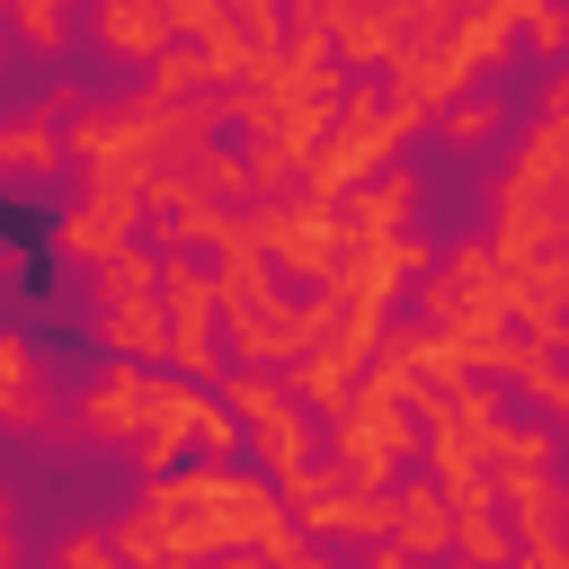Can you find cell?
<instances>
[{
    "label": "cell",
    "instance_id": "cell-1",
    "mask_svg": "<svg viewBox=\"0 0 569 569\" xmlns=\"http://www.w3.org/2000/svg\"><path fill=\"white\" fill-rule=\"evenodd\" d=\"M107 533H116V560H133V569L204 560V551H258V560H284V569L320 560V542L293 525L276 480L231 471V453H187L178 471H151Z\"/></svg>",
    "mask_w": 569,
    "mask_h": 569
},
{
    "label": "cell",
    "instance_id": "cell-2",
    "mask_svg": "<svg viewBox=\"0 0 569 569\" xmlns=\"http://www.w3.org/2000/svg\"><path fill=\"white\" fill-rule=\"evenodd\" d=\"M489 249L507 267L569 249V133L551 116H533L507 151V169L489 178Z\"/></svg>",
    "mask_w": 569,
    "mask_h": 569
},
{
    "label": "cell",
    "instance_id": "cell-3",
    "mask_svg": "<svg viewBox=\"0 0 569 569\" xmlns=\"http://www.w3.org/2000/svg\"><path fill=\"white\" fill-rule=\"evenodd\" d=\"M213 293H222V356H240V365H276V373L302 356V302L284 293L276 258L249 240V222L213 249Z\"/></svg>",
    "mask_w": 569,
    "mask_h": 569
},
{
    "label": "cell",
    "instance_id": "cell-4",
    "mask_svg": "<svg viewBox=\"0 0 569 569\" xmlns=\"http://www.w3.org/2000/svg\"><path fill=\"white\" fill-rule=\"evenodd\" d=\"M400 124H391V98H382V80H365V71H347V89H338V107H329V124H320V142H311V160H302V178L293 187H311V196H347L356 178H373L382 160H400Z\"/></svg>",
    "mask_w": 569,
    "mask_h": 569
},
{
    "label": "cell",
    "instance_id": "cell-5",
    "mask_svg": "<svg viewBox=\"0 0 569 569\" xmlns=\"http://www.w3.org/2000/svg\"><path fill=\"white\" fill-rule=\"evenodd\" d=\"M213 391L231 400L240 445L258 453V471H267V480H284V471H302V462L320 453V409H311L276 365H240V373H222Z\"/></svg>",
    "mask_w": 569,
    "mask_h": 569
},
{
    "label": "cell",
    "instance_id": "cell-6",
    "mask_svg": "<svg viewBox=\"0 0 569 569\" xmlns=\"http://www.w3.org/2000/svg\"><path fill=\"white\" fill-rule=\"evenodd\" d=\"M240 222H249V240L276 258V276H293V284H320V276L347 258V213H338L329 196H311V187H267V196L240 204Z\"/></svg>",
    "mask_w": 569,
    "mask_h": 569
},
{
    "label": "cell",
    "instance_id": "cell-7",
    "mask_svg": "<svg viewBox=\"0 0 569 569\" xmlns=\"http://www.w3.org/2000/svg\"><path fill=\"white\" fill-rule=\"evenodd\" d=\"M320 436H329V462H338L356 489H391V471L418 453L409 400H391V391H373V382H356L338 409H320Z\"/></svg>",
    "mask_w": 569,
    "mask_h": 569
},
{
    "label": "cell",
    "instance_id": "cell-8",
    "mask_svg": "<svg viewBox=\"0 0 569 569\" xmlns=\"http://www.w3.org/2000/svg\"><path fill=\"white\" fill-rule=\"evenodd\" d=\"M418 320L436 329H471V320H516V267L480 240H453L445 258H427V284H418Z\"/></svg>",
    "mask_w": 569,
    "mask_h": 569
},
{
    "label": "cell",
    "instance_id": "cell-9",
    "mask_svg": "<svg viewBox=\"0 0 569 569\" xmlns=\"http://www.w3.org/2000/svg\"><path fill=\"white\" fill-rule=\"evenodd\" d=\"M160 311H169V373H196V382H222V356H213V329H222V293H213V258L204 249H160Z\"/></svg>",
    "mask_w": 569,
    "mask_h": 569
},
{
    "label": "cell",
    "instance_id": "cell-10",
    "mask_svg": "<svg viewBox=\"0 0 569 569\" xmlns=\"http://www.w3.org/2000/svg\"><path fill=\"white\" fill-rule=\"evenodd\" d=\"M409 276H427V240L418 231H382V240H347V258L320 284L347 302V320H391L400 293H409Z\"/></svg>",
    "mask_w": 569,
    "mask_h": 569
},
{
    "label": "cell",
    "instance_id": "cell-11",
    "mask_svg": "<svg viewBox=\"0 0 569 569\" xmlns=\"http://www.w3.org/2000/svg\"><path fill=\"white\" fill-rule=\"evenodd\" d=\"M498 507H507L516 560L569 569V480L560 471H498Z\"/></svg>",
    "mask_w": 569,
    "mask_h": 569
},
{
    "label": "cell",
    "instance_id": "cell-12",
    "mask_svg": "<svg viewBox=\"0 0 569 569\" xmlns=\"http://www.w3.org/2000/svg\"><path fill=\"white\" fill-rule=\"evenodd\" d=\"M142 222H151V204H142V196L80 187V204H62V213H53V249H62L71 267H98V258H116L124 240H142Z\"/></svg>",
    "mask_w": 569,
    "mask_h": 569
},
{
    "label": "cell",
    "instance_id": "cell-13",
    "mask_svg": "<svg viewBox=\"0 0 569 569\" xmlns=\"http://www.w3.org/2000/svg\"><path fill=\"white\" fill-rule=\"evenodd\" d=\"M142 391H151V365L142 356H107L98 365V382L80 391V436L89 445H133V427H142Z\"/></svg>",
    "mask_w": 569,
    "mask_h": 569
},
{
    "label": "cell",
    "instance_id": "cell-14",
    "mask_svg": "<svg viewBox=\"0 0 569 569\" xmlns=\"http://www.w3.org/2000/svg\"><path fill=\"white\" fill-rule=\"evenodd\" d=\"M400 560H453V498L436 471L418 480H391V533H382Z\"/></svg>",
    "mask_w": 569,
    "mask_h": 569
},
{
    "label": "cell",
    "instance_id": "cell-15",
    "mask_svg": "<svg viewBox=\"0 0 569 569\" xmlns=\"http://www.w3.org/2000/svg\"><path fill=\"white\" fill-rule=\"evenodd\" d=\"M89 338H98L107 356H142V365H160V356H169V311H160V284L98 293V302H89Z\"/></svg>",
    "mask_w": 569,
    "mask_h": 569
},
{
    "label": "cell",
    "instance_id": "cell-16",
    "mask_svg": "<svg viewBox=\"0 0 569 569\" xmlns=\"http://www.w3.org/2000/svg\"><path fill=\"white\" fill-rule=\"evenodd\" d=\"M62 169H71L62 116H44V107L0 116V187H36V178H62Z\"/></svg>",
    "mask_w": 569,
    "mask_h": 569
},
{
    "label": "cell",
    "instance_id": "cell-17",
    "mask_svg": "<svg viewBox=\"0 0 569 569\" xmlns=\"http://www.w3.org/2000/svg\"><path fill=\"white\" fill-rule=\"evenodd\" d=\"M338 213H347V240H382V231H409V213H418V169L382 160L373 178H356V187L338 196Z\"/></svg>",
    "mask_w": 569,
    "mask_h": 569
},
{
    "label": "cell",
    "instance_id": "cell-18",
    "mask_svg": "<svg viewBox=\"0 0 569 569\" xmlns=\"http://www.w3.org/2000/svg\"><path fill=\"white\" fill-rule=\"evenodd\" d=\"M0 436H53V391L18 329H0Z\"/></svg>",
    "mask_w": 569,
    "mask_h": 569
},
{
    "label": "cell",
    "instance_id": "cell-19",
    "mask_svg": "<svg viewBox=\"0 0 569 569\" xmlns=\"http://www.w3.org/2000/svg\"><path fill=\"white\" fill-rule=\"evenodd\" d=\"M89 36H98L116 62H133V71H142L160 44H178V27H169L160 0H98V9H89Z\"/></svg>",
    "mask_w": 569,
    "mask_h": 569
},
{
    "label": "cell",
    "instance_id": "cell-20",
    "mask_svg": "<svg viewBox=\"0 0 569 569\" xmlns=\"http://www.w3.org/2000/svg\"><path fill=\"white\" fill-rule=\"evenodd\" d=\"M427 124H436V142H445V151H480V142L507 124V107H498L489 89H462V98H445Z\"/></svg>",
    "mask_w": 569,
    "mask_h": 569
},
{
    "label": "cell",
    "instance_id": "cell-21",
    "mask_svg": "<svg viewBox=\"0 0 569 569\" xmlns=\"http://www.w3.org/2000/svg\"><path fill=\"white\" fill-rule=\"evenodd\" d=\"M507 382H516V391L560 427V445H569V365H560V347H525V365H516Z\"/></svg>",
    "mask_w": 569,
    "mask_h": 569
},
{
    "label": "cell",
    "instance_id": "cell-22",
    "mask_svg": "<svg viewBox=\"0 0 569 569\" xmlns=\"http://www.w3.org/2000/svg\"><path fill=\"white\" fill-rule=\"evenodd\" d=\"M142 89H151V98H196V89H222V80H213L204 44H187V36H178V44H160V53L142 62Z\"/></svg>",
    "mask_w": 569,
    "mask_h": 569
},
{
    "label": "cell",
    "instance_id": "cell-23",
    "mask_svg": "<svg viewBox=\"0 0 569 569\" xmlns=\"http://www.w3.org/2000/svg\"><path fill=\"white\" fill-rule=\"evenodd\" d=\"M489 471H560V427H516V418H498Z\"/></svg>",
    "mask_w": 569,
    "mask_h": 569
},
{
    "label": "cell",
    "instance_id": "cell-24",
    "mask_svg": "<svg viewBox=\"0 0 569 569\" xmlns=\"http://www.w3.org/2000/svg\"><path fill=\"white\" fill-rule=\"evenodd\" d=\"M516 53H533V62H569V0H525V18H516Z\"/></svg>",
    "mask_w": 569,
    "mask_h": 569
},
{
    "label": "cell",
    "instance_id": "cell-25",
    "mask_svg": "<svg viewBox=\"0 0 569 569\" xmlns=\"http://www.w3.org/2000/svg\"><path fill=\"white\" fill-rule=\"evenodd\" d=\"M196 187H204L213 204H249V196H258V178H249V151H222V142H204V151H196Z\"/></svg>",
    "mask_w": 569,
    "mask_h": 569
},
{
    "label": "cell",
    "instance_id": "cell-26",
    "mask_svg": "<svg viewBox=\"0 0 569 569\" xmlns=\"http://www.w3.org/2000/svg\"><path fill=\"white\" fill-rule=\"evenodd\" d=\"M9 27H18V44H27V53H62V44H71L62 0H9Z\"/></svg>",
    "mask_w": 569,
    "mask_h": 569
},
{
    "label": "cell",
    "instance_id": "cell-27",
    "mask_svg": "<svg viewBox=\"0 0 569 569\" xmlns=\"http://www.w3.org/2000/svg\"><path fill=\"white\" fill-rule=\"evenodd\" d=\"M231 18H240V36H249L258 62L284 53V36H293V9H284V0H231Z\"/></svg>",
    "mask_w": 569,
    "mask_h": 569
},
{
    "label": "cell",
    "instance_id": "cell-28",
    "mask_svg": "<svg viewBox=\"0 0 569 569\" xmlns=\"http://www.w3.org/2000/svg\"><path fill=\"white\" fill-rule=\"evenodd\" d=\"M53 560H62V569H107V560H116V533H62Z\"/></svg>",
    "mask_w": 569,
    "mask_h": 569
},
{
    "label": "cell",
    "instance_id": "cell-29",
    "mask_svg": "<svg viewBox=\"0 0 569 569\" xmlns=\"http://www.w3.org/2000/svg\"><path fill=\"white\" fill-rule=\"evenodd\" d=\"M542 116L569 133V71H551V80H542Z\"/></svg>",
    "mask_w": 569,
    "mask_h": 569
},
{
    "label": "cell",
    "instance_id": "cell-30",
    "mask_svg": "<svg viewBox=\"0 0 569 569\" xmlns=\"http://www.w3.org/2000/svg\"><path fill=\"white\" fill-rule=\"evenodd\" d=\"M0 516H9V489H0Z\"/></svg>",
    "mask_w": 569,
    "mask_h": 569
}]
</instances>
